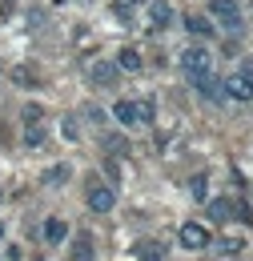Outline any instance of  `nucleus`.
I'll return each mask as SVG.
<instances>
[{
    "mask_svg": "<svg viewBox=\"0 0 253 261\" xmlns=\"http://www.w3.org/2000/svg\"><path fill=\"white\" fill-rule=\"evenodd\" d=\"M149 4V24L153 29H169L173 24V4L169 0H145Z\"/></svg>",
    "mask_w": 253,
    "mask_h": 261,
    "instance_id": "6e6552de",
    "label": "nucleus"
},
{
    "mask_svg": "<svg viewBox=\"0 0 253 261\" xmlns=\"http://www.w3.org/2000/svg\"><path fill=\"white\" fill-rule=\"evenodd\" d=\"M233 213H237L245 225H253V209H249V205H233Z\"/></svg>",
    "mask_w": 253,
    "mask_h": 261,
    "instance_id": "5701e85b",
    "label": "nucleus"
},
{
    "mask_svg": "<svg viewBox=\"0 0 253 261\" xmlns=\"http://www.w3.org/2000/svg\"><path fill=\"white\" fill-rule=\"evenodd\" d=\"M68 173H72L68 165H53V169L44 173V185H61V181H64V177H68Z\"/></svg>",
    "mask_w": 253,
    "mask_h": 261,
    "instance_id": "dca6fc26",
    "label": "nucleus"
},
{
    "mask_svg": "<svg viewBox=\"0 0 253 261\" xmlns=\"http://www.w3.org/2000/svg\"><path fill=\"white\" fill-rule=\"evenodd\" d=\"M12 81H16V85H20V89H32V81H36V76H32V68H12Z\"/></svg>",
    "mask_w": 253,
    "mask_h": 261,
    "instance_id": "6ab92c4d",
    "label": "nucleus"
},
{
    "mask_svg": "<svg viewBox=\"0 0 253 261\" xmlns=\"http://www.w3.org/2000/svg\"><path fill=\"white\" fill-rule=\"evenodd\" d=\"M129 4H145V0H129Z\"/></svg>",
    "mask_w": 253,
    "mask_h": 261,
    "instance_id": "393cba45",
    "label": "nucleus"
},
{
    "mask_svg": "<svg viewBox=\"0 0 253 261\" xmlns=\"http://www.w3.org/2000/svg\"><path fill=\"white\" fill-rule=\"evenodd\" d=\"M209 12L221 20L229 33H241V4L237 0H209Z\"/></svg>",
    "mask_w": 253,
    "mask_h": 261,
    "instance_id": "39448f33",
    "label": "nucleus"
},
{
    "mask_svg": "<svg viewBox=\"0 0 253 261\" xmlns=\"http://www.w3.org/2000/svg\"><path fill=\"white\" fill-rule=\"evenodd\" d=\"M245 76H249V81H253V65H249V68H245Z\"/></svg>",
    "mask_w": 253,
    "mask_h": 261,
    "instance_id": "b1692460",
    "label": "nucleus"
},
{
    "mask_svg": "<svg viewBox=\"0 0 253 261\" xmlns=\"http://www.w3.org/2000/svg\"><path fill=\"white\" fill-rule=\"evenodd\" d=\"M0 237H4V221H0Z\"/></svg>",
    "mask_w": 253,
    "mask_h": 261,
    "instance_id": "a878e982",
    "label": "nucleus"
},
{
    "mask_svg": "<svg viewBox=\"0 0 253 261\" xmlns=\"http://www.w3.org/2000/svg\"><path fill=\"white\" fill-rule=\"evenodd\" d=\"M64 237H68V225H64L61 217H53V221H44V241H48V245H61Z\"/></svg>",
    "mask_w": 253,
    "mask_h": 261,
    "instance_id": "f8f14e48",
    "label": "nucleus"
},
{
    "mask_svg": "<svg viewBox=\"0 0 253 261\" xmlns=\"http://www.w3.org/2000/svg\"><path fill=\"white\" fill-rule=\"evenodd\" d=\"M221 85H225V97H233V100H253V81L245 76V68H241V72H233V76H225Z\"/></svg>",
    "mask_w": 253,
    "mask_h": 261,
    "instance_id": "423d86ee",
    "label": "nucleus"
},
{
    "mask_svg": "<svg viewBox=\"0 0 253 261\" xmlns=\"http://www.w3.org/2000/svg\"><path fill=\"white\" fill-rule=\"evenodd\" d=\"M189 193H193V201H205V193H209V177H193Z\"/></svg>",
    "mask_w": 253,
    "mask_h": 261,
    "instance_id": "f3484780",
    "label": "nucleus"
},
{
    "mask_svg": "<svg viewBox=\"0 0 253 261\" xmlns=\"http://www.w3.org/2000/svg\"><path fill=\"white\" fill-rule=\"evenodd\" d=\"M61 133H64V141H77V121H72V117H64Z\"/></svg>",
    "mask_w": 253,
    "mask_h": 261,
    "instance_id": "412c9836",
    "label": "nucleus"
},
{
    "mask_svg": "<svg viewBox=\"0 0 253 261\" xmlns=\"http://www.w3.org/2000/svg\"><path fill=\"white\" fill-rule=\"evenodd\" d=\"M117 68L121 72H141V53L137 48H121L117 53Z\"/></svg>",
    "mask_w": 253,
    "mask_h": 261,
    "instance_id": "ddd939ff",
    "label": "nucleus"
},
{
    "mask_svg": "<svg viewBox=\"0 0 253 261\" xmlns=\"http://www.w3.org/2000/svg\"><path fill=\"white\" fill-rule=\"evenodd\" d=\"M96 253H93V237L89 233H81L72 245H68V261H93Z\"/></svg>",
    "mask_w": 253,
    "mask_h": 261,
    "instance_id": "1a4fd4ad",
    "label": "nucleus"
},
{
    "mask_svg": "<svg viewBox=\"0 0 253 261\" xmlns=\"http://www.w3.org/2000/svg\"><path fill=\"white\" fill-rule=\"evenodd\" d=\"M85 201H89V209H93V213H113V209H117V193H113L109 185H100V181H89Z\"/></svg>",
    "mask_w": 253,
    "mask_h": 261,
    "instance_id": "20e7f679",
    "label": "nucleus"
},
{
    "mask_svg": "<svg viewBox=\"0 0 253 261\" xmlns=\"http://www.w3.org/2000/svg\"><path fill=\"white\" fill-rule=\"evenodd\" d=\"M40 145H44V129H40V125H29V129H24V149H40Z\"/></svg>",
    "mask_w": 253,
    "mask_h": 261,
    "instance_id": "2eb2a0df",
    "label": "nucleus"
},
{
    "mask_svg": "<svg viewBox=\"0 0 253 261\" xmlns=\"http://www.w3.org/2000/svg\"><path fill=\"white\" fill-rule=\"evenodd\" d=\"M233 217V201L229 197H213L209 201V221H229Z\"/></svg>",
    "mask_w": 253,
    "mask_h": 261,
    "instance_id": "9b49d317",
    "label": "nucleus"
},
{
    "mask_svg": "<svg viewBox=\"0 0 253 261\" xmlns=\"http://www.w3.org/2000/svg\"><path fill=\"white\" fill-rule=\"evenodd\" d=\"M185 29H189L193 36H213V24H209L205 16H197V12H193V16H185Z\"/></svg>",
    "mask_w": 253,
    "mask_h": 261,
    "instance_id": "4468645a",
    "label": "nucleus"
},
{
    "mask_svg": "<svg viewBox=\"0 0 253 261\" xmlns=\"http://www.w3.org/2000/svg\"><path fill=\"white\" fill-rule=\"evenodd\" d=\"M181 72H185V81H189L193 89H197L205 76H213V57H209V48L189 44V48L181 53Z\"/></svg>",
    "mask_w": 253,
    "mask_h": 261,
    "instance_id": "f03ea898",
    "label": "nucleus"
},
{
    "mask_svg": "<svg viewBox=\"0 0 253 261\" xmlns=\"http://www.w3.org/2000/svg\"><path fill=\"white\" fill-rule=\"evenodd\" d=\"M113 117H117L121 129H141V125H149L157 117V109H153V100H129L125 97L113 105Z\"/></svg>",
    "mask_w": 253,
    "mask_h": 261,
    "instance_id": "f257e3e1",
    "label": "nucleus"
},
{
    "mask_svg": "<svg viewBox=\"0 0 253 261\" xmlns=\"http://www.w3.org/2000/svg\"><path fill=\"white\" fill-rule=\"evenodd\" d=\"M217 249H221V253H237V249H241V241H237V237H225Z\"/></svg>",
    "mask_w": 253,
    "mask_h": 261,
    "instance_id": "4be33fe9",
    "label": "nucleus"
},
{
    "mask_svg": "<svg viewBox=\"0 0 253 261\" xmlns=\"http://www.w3.org/2000/svg\"><path fill=\"white\" fill-rule=\"evenodd\" d=\"M117 76H121V68L113 65V61H93V65H89V81L100 85V89H113Z\"/></svg>",
    "mask_w": 253,
    "mask_h": 261,
    "instance_id": "0eeeda50",
    "label": "nucleus"
},
{
    "mask_svg": "<svg viewBox=\"0 0 253 261\" xmlns=\"http://www.w3.org/2000/svg\"><path fill=\"white\" fill-rule=\"evenodd\" d=\"M133 257L137 261H165V245L161 241H141V245H133Z\"/></svg>",
    "mask_w": 253,
    "mask_h": 261,
    "instance_id": "9d476101",
    "label": "nucleus"
},
{
    "mask_svg": "<svg viewBox=\"0 0 253 261\" xmlns=\"http://www.w3.org/2000/svg\"><path fill=\"white\" fill-rule=\"evenodd\" d=\"M113 12H117V20H121V24H133V8H129V0L113 4Z\"/></svg>",
    "mask_w": 253,
    "mask_h": 261,
    "instance_id": "aec40b11",
    "label": "nucleus"
},
{
    "mask_svg": "<svg viewBox=\"0 0 253 261\" xmlns=\"http://www.w3.org/2000/svg\"><path fill=\"white\" fill-rule=\"evenodd\" d=\"M177 237H181V245L185 249H209V241H213V233H209V225H201V221H185V225L177 229Z\"/></svg>",
    "mask_w": 253,
    "mask_h": 261,
    "instance_id": "7ed1b4c3",
    "label": "nucleus"
},
{
    "mask_svg": "<svg viewBox=\"0 0 253 261\" xmlns=\"http://www.w3.org/2000/svg\"><path fill=\"white\" fill-rule=\"evenodd\" d=\"M40 117H44V113H40V105H24V113H20L24 129H29V125H40Z\"/></svg>",
    "mask_w": 253,
    "mask_h": 261,
    "instance_id": "a211bd4d",
    "label": "nucleus"
}]
</instances>
